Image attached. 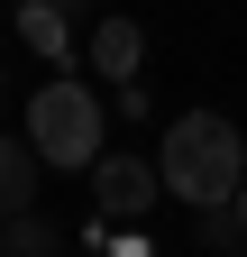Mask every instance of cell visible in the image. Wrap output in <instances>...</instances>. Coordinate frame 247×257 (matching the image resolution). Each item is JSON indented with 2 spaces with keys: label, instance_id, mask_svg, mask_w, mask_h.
<instances>
[{
  "label": "cell",
  "instance_id": "6da1fadb",
  "mask_svg": "<svg viewBox=\"0 0 247 257\" xmlns=\"http://www.w3.org/2000/svg\"><path fill=\"white\" fill-rule=\"evenodd\" d=\"M156 184L174 193V202H238V184H247V138H238V119L220 110H183L165 138H156Z\"/></svg>",
  "mask_w": 247,
  "mask_h": 257
},
{
  "label": "cell",
  "instance_id": "9c48e42d",
  "mask_svg": "<svg viewBox=\"0 0 247 257\" xmlns=\"http://www.w3.org/2000/svg\"><path fill=\"white\" fill-rule=\"evenodd\" d=\"M55 10H64V19H74V10H82V0H55Z\"/></svg>",
  "mask_w": 247,
  "mask_h": 257
},
{
  "label": "cell",
  "instance_id": "8992f818",
  "mask_svg": "<svg viewBox=\"0 0 247 257\" xmlns=\"http://www.w3.org/2000/svg\"><path fill=\"white\" fill-rule=\"evenodd\" d=\"M37 166H46V156L28 147V128L0 138V220H10V211H37Z\"/></svg>",
  "mask_w": 247,
  "mask_h": 257
},
{
  "label": "cell",
  "instance_id": "277c9868",
  "mask_svg": "<svg viewBox=\"0 0 247 257\" xmlns=\"http://www.w3.org/2000/svg\"><path fill=\"white\" fill-rule=\"evenodd\" d=\"M82 55H92V74H101V83H138V64H146V28L110 10V19H92Z\"/></svg>",
  "mask_w": 247,
  "mask_h": 257
},
{
  "label": "cell",
  "instance_id": "7a4b0ae2",
  "mask_svg": "<svg viewBox=\"0 0 247 257\" xmlns=\"http://www.w3.org/2000/svg\"><path fill=\"white\" fill-rule=\"evenodd\" d=\"M101 138H110V101H101L82 74H55V83H37V92H28V147H37L46 166L92 175V166L110 156Z\"/></svg>",
  "mask_w": 247,
  "mask_h": 257
},
{
  "label": "cell",
  "instance_id": "52a82bcc",
  "mask_svg": "<svg viewBox=\"0 0 247 257\" xmlns=\"http://www.w3.org/2000/svg\"><path fill=\"white\" fill-rule=\"evenodd\" d=\"M10 257H55V230L37 211H10Z\"/></svg>",
  "mask_w": 247,
  "mask_h": 257
},
{
  "label": "cell",
  "instance_id": "3957f363",
  "mask_svg": "<svg viewBox=\"0 0 247 257\" xmlns=\"http://www.w3.org/2000/svg\"><path fill=\"white\" fill-rule=\"evenodd\" d=\"M92 202H101V220H146L156 211V166L146 156H101L92 166Z\"/></svg>",
  "mask_w": 247,
  "mask_h": 257
},
{
  "label": "cell",
  "instance_id": "ba28073f",
  "mask_svg": "<svg viewBox=\"0 0 247 257\" xmlns=\"http://www.w3.org/2000/svg\"><path fill=\"white\" fill-rule=\"evenodd\" d=\"M238 230H247V184H238Z\"/></svg>",
  "mask_w": 247,
  "mask_h": 257
},
{
  "label": "cell",
  "instance_id": "5b68a950",
  "mask_svg": "<svg viewBox=\"0 0 247 257\" xmlns=\"http://www.w3.org/2000/svg\"><path fill=\"white\" fill-rule=\"evenodd\" d=\"M18 46L46 55V64H74V19L55 0H18Z\"/></svg>",
  "mask_w": 247,
  "mask_h": 257
}]
</instances>
